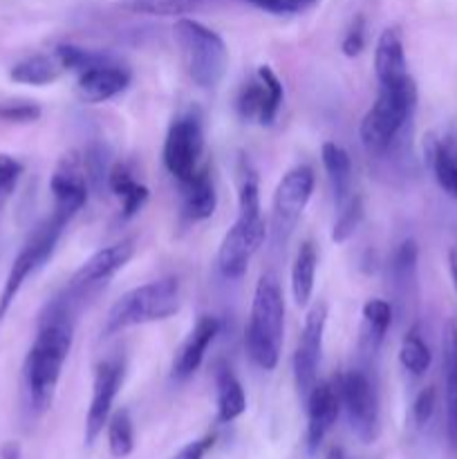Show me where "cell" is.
<instances>
[{
    "label": "cell",
    "mask_w": 457,
    "mask_h": 459,
    "mask_svg": "<svg viewBox=\"0 0 457 459\" xmlns=\"http://www.w3.org/2000/svg\"><path fill=\"white\" fill-rule=\"evenodd\" d=\"M134 251V238H125V240L115 242L110 247H103L97 254L90 255L79 269H76L74 276L70 278L65 290L70 291L72 296H76L79 300H83L85 296L92 294L94 290L106 285L112 276L121 272L125 264L133 260Z\"/></svg>",
    "instance_id": "5bb4252c"
},
{
    "label": "cell",
    "mask_w": 457,
    "mask_h": 459,
    "mask_svg": "<svg viewBox=\"0 0 457 459\" xmlns=\"http://www.w3.org/2000/svg\"><path fill=\"white\" fill-rule=\"evenodd\" d=\"M61 63L56 61V56H49V54H31V56L22 58L16 65L9 70V79L13 83L22 85H49L54 81H58V76L63 74Z\"/></svg>",
    "instance_id": "f1b7e54d"
},
{
    "label": "cell",
    "mask_w": 457,
    "mask_h": 459,
    "mask_svg": "<svg viewBox=\"0 0 457 459\" xmlns=\"http://www.w3.org/2000/svg\"><path fill=\"white\" fill-rule=\"evenodd\" d=\"M220 318L204 314L195 321L193 330L188 332L186 339L182 341V345L177 348L173 357V379L186 381L200 370L202 361L206 357V350L213 343L215 336L220 334Z\"/></svg>",
    "instance_id": "d6986e66"
},
{
    "label": "cell",
    "mask_w": 457,
    "mask_h": 459,
    "mask_svg": "<svg viewBox=\"0 0 457 459\" xmlns=\"http://www.w3.org/2000/svg\"><path fill=\"white\" fill-rule=\"evenodd\" d=\"M49 193H52V209L74 218L85 206L90 197L88 179L83 170V155L79 151H70L58 160L52 178H49Z\"/></svg>",
    "instance_id": "9a60e30c"
},
{
    "label": "cell",
    "mask_w": 457,
    "mask_h": 459,
    "mask_svg": "<svg viewBox=\"0 0 457 459\" xmlns=\"http://www.w3.org/2000/svg\"><path fill=\"white\" fill-rule=\"evenodd\" d=\"M83 170L88 179L90 193L103 195V188H108V175H110V148L106 143H90L83 152Z\"/></svg>",
    "instance_id": "4dcf8cb0"
},
{
    "label": "cell",
    "mask_w": 457,
    "mask_h": 459,
    "mask_svg": "<svg viewBox=\"0 0 457 459\" xmlns=\"http://www.w3.org/2000/svg\"><path fill=\"white\" fill-rule=\"evenodd\" d=\"M285 334V299L276 273H263L251 300L245 348L251 361L264 372L276 370Z\"/></svg>",
    "instance_id": "3957f363"
},
{
    "label": "cell",
    "mask_w": 457,
    "mask_h": 459,
    "mask_svg": "<svg viewBox=\"0 0 457 459\" xmlns=\"http://www.w3.org/2000/svg\"><path fill=\"white\" fill-rule=\"evenodd\" d=\"M375 74L379 83H392L408 76L406 49H403V36L399 27H385L376 39Z\"/></svg>",
    "instance_id": "44dd1931"
},
{
    "label": "cell",
    "mask_w": 457,
    "mask_h": 459,
    "mask_svg": "<svg viewBox=\"0 0 457 459\" xmlns=\"http://www.w3.org/2000/svg\"><path fill=\"white\" fill-rule=\"evenodd\" d=\"M305 403H307V446L314 453L341 415L339 388L334 381H318Z\"/></svg>",
    "instance_id": "ac0fdd59"
},
{
    "label": "cell",
    "mask_w": 457,
    "mask_h": 459,
    "mask_svg": "<svg viewBox=\"0 0 457 459\" xmlns=\"http://www.w3.org/2000/svg\"><path fill=\"white\" fill-rule=\"evenodd\" d=\"M336 388H339L341 408L348 415L349 429L354 430L358 442H376L381 430V411L379 393L370 375L361 368H352L339 377Z\"/></svg>",
    "instance_id": "ba28073f"
},
{
    "label": "cell",
    "mask_w": 457,
    "mask_h": 459,
    "mask_svg": "<svg viewBox=\"0 0 457 459\" xmlns=\"http://www.w3.org/2000/svg\"><path fill=\"white\" fill-rule=\"evenodd\" d=\"M327 325V305L316 303L305 316L303 332H300L298 345L294 352V381L296 390L303 399L312 393L314 385L318 384V366H321L323 354V336H325Z\"/></svg>",
    "instance_id": "4fadbf2b"
},
{
    "label": "cell",
    "mask_w": 457,
    "mask_h": 459,
    "mask_svg": "<svg viewBox=\"0 0 457 459\" xmlns=\"http://www.w3.org/2000/svg\"><path fill=\"white\" fill-rule=\"evenodd\" d=\"M133 81L128 67L103 54L94 65L76 74V94L85 103H106L125 92Z\"/></svg>",
    "instance_id": "2e32d148"
},
{
    "label": "cell",
    "mask_w": 457,
    "mask_h": 459,
    "mask_svg": "<svg viewBox=\"0 0 457 459\" xmlns=\"http://www.w3.org/2000/svg\"><path fill=\"white\" fill-rule=\"evenodd\" d=\"M366 48V21L361 16H357L352 21V25L345 31L343 40H341V49H343L345 56L354 58L363 52Z\"/></svg>",
    "instance_id": "f35d334b"
},
{
    "label": "cell",
    "mask_w": 457,
    "mask_h": 459,
    "mask_svg": "<svg viewBox=\"0 0 457 459\" xmlns=\"http://www.w3.org/2000/svg\"><path fill=\"white\" fill-rule=\"evenodd\" d=\"M179 305H182V290L175 276L134 287L110 307L103 336L119 334L128 327L146 325V323L166 321L179 312Z\"/></svg>",
    "instance_id": "5b68a950"
},
{
    "label": "cell",
    "mask_w": 457,
    "mask_h": 459,
    "mask_svg": "<svg viewBox=\"0 0 457 459\" xmlns=\"http://www.w3.org/2000/svg\"><path fill=\"white\" fill-rule=\"evenodd\" d=\"M173 39L188 79L202 90L218 88L228 65V49L222 36L195 18L182 16L175 21Z\"/></svg>",
    "instance_id": "277c9868"
},
{
    "label": "cell",
    "mask_w": 457,
    "mask_h": 459,
    "mask_svg": "<svg viewBox=\"0 0 457 459\" xmlns=\"http://www.w3.org/2000/svg\"><path fill=\"white\" fill-rule=\"evenodd\" d=\"M339 215H336V222L332 227V242L336 245H343L348 242L354 233L361 227L363 218H366V204H363V197L358 193H354L343 206H339Z\"/></svg>",
    "instance_id": "836d02e7"
},
{
    "label": "cell",
    "mask_w": 457,
    "mask_h": 459,
    "mask_svg": "<svg viewBox=\"0 0 457 459\" xmlns=\"http://www.w3.org/2000/svg\"><path fill=\"white\" fill-rule=\"evenodd\" d=\"M325 459H345V455H343V451H341V448H332V451L327 453Z\"/></svg>",
    "instance_id": "7bdbcfd3"
},
{
    "label": "cell",
    "mask_w": 457,
    "mask_h": 459,
    "mask_svg": "<svg viewBox=\"0 0 457 459\" xmlns=\"http://www.w3.org/2000/svg\"><path fill=\"white\" fill-rule=\"evenodd\" d=\"M417 263H419V247L412 238L399 242L388 260V290L392 294V307L406 309L417 294Z\"/></svg>",
    "instance_id": "e0dca14e"
},
{
    "label": "cell",
    "mask_w": 457,
    "mask_h": 459,
    "mask_svg": "<svg viewBox=\"0 0 457 459\" xmlns=\"http://www.w3.org/2000/svg\"><path fill=\"white\" fill-rule=\"evenodd\" d=\"M218 209V191L209 166H200L191 179L182 182V215L186 222H204Z\"/></svg>",
    "instance_id": "ffe728a7"
},
{
    "label": "cell",
    "mask_w": 457,
    "mask_h": 459,
    "mask_svg": "<svg viewBox=\"0 0 457 459\" xmlns=\"http://www.w3.org/2000/svg\"><path fill=\"white\" fill-rule=\"evenodd\" d=\"M215 439H218V437H215L213 433L204 435V437H200V439H195V442L186 444V446H184L182 451H179L173 459H204L206 453L213 448Z\"/></svg>",
    "instance_id": "ab89813d"
},
{
    "label": "cell",
    "mask_w": 457,
    "mask_h": 459,
    "mask_svg": "<svg viewBox=\"0 0 457 459\" xmlns=\"http://www.w3.org/2000/svg\"><path fill=\"white\" fill-rule=\"evenodd\" d=\"M0 459H22L21 444L18 442H7L0 446Z\"/></svg>",
    "instance_id": "60d3db41"
},
{
    "label": "cell",
    "mask_w": 457,
    "mask_h": 459,
    "mask_svg": "<svg viewBox=\"0 0 457 459\" xmlns=\"http://www.w3.org/2000/svg\"><path fill=\"white\" fill-rule=\"evenodd\" d=\"M448 272H451L453 287H455L457 291V247H453V249L448 251Z\"/></svg>",
    "instance_id": "b9f144b4"
},
{
    "label": "cell",
    "mask_w": 457,
    "mask_h": 459,
    "mask_svg": "<svg viewBox=\"0 0 457 459\" xmlns=\"http://www.w3.org/2000/svg\"><path fill=\"white\" fill-rule=\"evenodd\" d=\"M43 110L36 101H4L0 103V121L9 124H34L40 119Z\"/></svg>",
    "instance_id": "d590c367"
},
{
    "label": "cell",
    "mask_w": 457,
    "mask_h": 459,
    "mask_svg": "<svg viewBox=\"0 0 457 459\" xmlns=\"http://www.w3.org/2000/svg\"><path fill=\"white\" fill-rule=\"evenodd\" d=\"M417 99L419 92L410 74L392 83H381L375 103L358 126V137L367 155L384 160L394 146L410 137Z\"/></svg>",
    "instance_id": "7a4b0ae2"
},
{
    "label": "cell",
    "mask_w": 457,
    "mask_h": 459,
    "mask_svg": "<svg viewBox=\"0 0 457 459\" xmlns=\"http://www.w3.org/2000/svg\"><path fill=\"white\" fill-rule=\"evenodd\" d=\"M424 155L439 186L457 200V143L453 139H439L437 134L428 133L424 142Z\"/></svg>",
    "instance_id": "7402d4cb"
},
{
    "label": "cell",
    "mask_w": 457,
    "mask_h": 459,
    "mask_svg": "<svg viewBox=\"0 0 457 459\" xmlns=\"http://www.w3.org/2000/svg\"><path fill=\"white\" fill-rule=\"evenodd\" d=\"M399 363L403 370L410 372L412 377H421L428 372L430 363H433V354H430L428 343L421 336L419 325H412L410 330L403 334L401 348H399Z\"/></svg>",
    "instance_id": "f546056e"
},
{
    "label": "cell",
    "mask_w": 457,
    "mask_h": 459,
    "mask_svg": "<svg viewBox=\"0 0 457 459\" xmlns=\"http://www.w3.org/2000/svg\"><path fill=\"white\" fill-rule=\"evenodd\" d=\"M81 300L70 291H63L49 300L39 316V332L27 352L22 366V385H25L27 403L36 415L52 406L63 366L70 357L74 341L76 309Z\"/></svg>",
    "instance_id": "6da1fadb"
},
{
    "label": "cell",
    "mask_w": 457,
    "mask_h": 459,
    "mask_svg": "<svg viewBox=\"0 0 457 459\" xmlns=\"http://www.w3.org/2000/svg\"><path fill=\"white\" fill-rule=\"evenodd\" d=\"M108 448L115 459H125L134 451V429L128 411L112 412L108 420Z\"/></svg>",
    "instance_id": "d6a6232c"
},
{
    "label": "cell",
    "mask_w": 457,
    "mask_h": 459,
    "mask_svg": "<svg viewBox=\"0 0 457 459\" xmlns=\"http://www.w3.org/2000/svg\"><path fill=\"white\" fill-rule=\"evenodd\" d=\"M215 399H218L220 424H231L246 411L245 388L227 363L215 368Z\"/></svg>",
    "instance_id": "4316f807"
},
{
    "label": "cell",
    "mask_w": 457,
    "mask_h": 459,
    "mask_svg": "<svg viewBox=\"0 0 457 459\" xmlns=\"http://www.w3.org/2000/svg\"><path fill=\"white\" fill-rule=\"evenodd\" d=\"M444 385H446V433L457 453V325L446 323L444 330Z\"/></svg>",
    "instance_id": "cb8c5ba5"
},
{
    "label": "cell",
    "mask_w": 457,
    "mask_h": 459,
    "mask_svg": "<svg viewBox=\"0 0 457 459\" xmlns=\"http://www.w3.org/2000/svg\"><path fill=\"white\" fill-rule=\"evenodd\" d=\"M285 101V88L276 72L269 65H260L254 79L246 81L236 97V110L240 119L258 121L272 126Z\"/></svg>",
    "instance_id": "7c38bea8"
},
{
    "label": "cell",
    "mask_w": 457,
    "mask_h": 459,
    "mask_svg": "<svg viewBox=\"0 0 457 459\" xmlns=\"http://www.w3.org/2000/svg\"><path fill=\"white\" fill-rule=\"evenodd\" d=\"M361 316V350L363 354H372V357H375V354L379 352L388 330L392 327L394 307L390 300L370 299L363 305Z\"/></svg>",
    "instance_id": "484cf974"
},
{
    "label": "cell",
    "mask_w": 457,
    "mask_h": 459,
    "mask_svg": "<svg viewBox=\"0 0 457 459\" xmlns=\"http://www.w3.org/2000/svg\"><path fill=\"white\" fill-rule=\"evenodd\" d=\"M316 175L307 164H298L287 170L273 191L272 220H269V233L276 247H285L298 227L303 211L312 200Z\"/></svg>",
    "instance_id": "52a82bcc"
},
{
    "label": "cell",
    "mask_w": 457,
    "mask_h": 459,
    "mask_svg": "<svg viewBox=\"0 0 457 459\" xmlns=\"http://www.w3.org/2000/svg\"><path fill=\"white\" fill-rule=\"evenodd\" d=\"M246 3L273 16H296L314 9L321 0H246Z\"/></svg>",
    "instance_id": "8d00e7d4"
},
{
    "label": "cell",
    "mask_w": 457,
    "mask_h": 459,
    "mask_svg": "<svg viewBox=\"0 0 457 459\" xmlns=\"http://www.w3.org/2000/svg\"><path fill=\"white\" fill-rule=\"evenodd\" d=\"M204 0H119L121 9L143 16H175L182 18L184 13L197 9Z\"/></svg>",
    "instance_id": "1f68e13d"
},
{
    "label": "cell",
    "mask_w": 457,
    "mask_h": 459,
    "mask_svg": "<svg viewBox=\"0 0 457 459\" xmlns=\"http://www.w3.org/2000/svg\"><path fill=\"white\" fill-rule=\"evenodd\" d=\"M269 236V224L263 213H237L236 222L222 238L218 249V269L227 281H237L249 269L251 258L260 251Z\"/></svg>",
    "instance_id": "30bf717a"
},
{
    "label": "cell",
    "mask_w": 457,
    "mask_h": 459,
    "mask_svg": "<svg viewBox=\"0 0 457 459\" xmlns=\"http://www.w3.org/2000/svg\"><path fill=\"white\" fill-rule=\"evenodd\" d=\"M318 251L312 240L303 242L291 264V296L298 307H307L314 294V282H316Z\"/></svg>",
    "instance_id": "83f0119b"
},
{
    "label": "cell",
    "mask_w": 457,
    "mask_h": 459,
    "mask_svg": "<svg viewBox=\"0 0 457 459\" xmlns=\"http://www.w3.org/2000/svg\"><path fill=\"white\" fill-rule=\"evenodd\" d=\"M321 161L327 178H330L336 209H339V206H343L354 195L352 160H349L348 151L343 146H339L336 142H325L321 148Z\"/></svg>",
    "instance_id": "d4e9b609"
},
{
    "label": "cell",
    "mask_w": 457,
    "mask_h": 459,
    "mask_svg": "<svg viewBox=\"0 0 457 459\" xmlns=\"http://www.w3.org/2000/svg\"><path fill=\"white\" fill-rule=\"evenodd\" d=\"M108 191L115 193L121 200V218L130 220L143 209V204L151 197L146 184L134 179L133 169L125 161H115L110 166V175H108Z\"/></svg>",
    "instance_id": "603a6c76"
},
{
    "label": "cell",
    "mask_w": 457,
    "mask_h": 459,
    "mask_svg": "<svg viewBox=\"0 0 457 459\" xmlns=\"http://www.w3.org/2000/svg\"><path fill=\"white\" fill-rule=\"evenodd\" d=\"M125 363L119 357H108L94 366L92 375V399H90L88 415H85V444L92 446L108 426L112 406L124 385Z\"/></svg>",
    "instance_id": "8fae6325"
},
{
    "label": "cell",
    "mask_w": 457,
    "mask_h": 459,
    "mask_svg": "<svg viewBox=\"0 0 457 459\" xmlns=\"http://www.w3.org/2000/svg\"><path fill=\"white\" fill-rule=\"evenodd\" d=\"M435 411H437V390L433 385H428V388H424L417 394L415 403H412V421L419 429H424L435 417Z\"/></svg>",
    "instance_id": "74e56055"
},
{
    "label": "cell",
    "mask_w": 457,
    "mask_h": 459,
    "mask_svg": "<svg viewBox=\"0 0 457 459\" xmlns=\"http://www.w3.org/2000/svg\"><path fill=\"white\" fill-rule=\"evenodd\" d=\"M72 222L70 215L61 213V211L52 209V213L34 229V231L27 236L25 245L18 251L16 260L12 263V269L7 273V281H4L3 291H0V323L4 321V316L12 309L13 300L21 294L22 285L27 282V278L31 273L39 272L49 258H52L54 249H56L58 240H61L63 231H65L67 224Z\"/></svg>",
    "instance_id": "8992f818"
},
{
    "label": "cell",
    "mask_w": 457,
    "mask_h": 459,
    "mask_svg": "<svg viewBox=\"0 0 457 459\" xmlns=\"http://www.w3.org/2000/svg\"><path fill=\"white\" fill-rule=\"evenodd\" d=\"M54 56H56V61L61 63L63 70L76 72V74H79V72H83L85 67L94 65V63H97L103 54L90 52V49H83V48H76V45H72V43H63V45H56V49H54Z\"/></svg>",
    "instance_id": "e575fe53"
},
{
    "label": "cell",
    "mask_w": 457,
    "mask_h": 459,
    "mask_svg": "<svg viewBox=\"0 0 457 459\" xmlns=\"http://www.w3.org/2000/svg\"><path fill=\"white\" fill-rule=\"evenodd\" d=\"M204 152V117L200 108H188L173 119L164 139V166L179 184L191 179L200 169Z\"/></svg>",
    "instance_id": "9c48e42d"
}]
</instances>
